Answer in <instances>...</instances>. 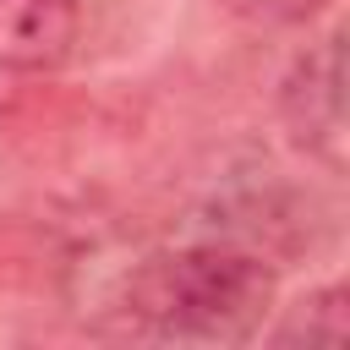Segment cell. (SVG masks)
Listing matches in <instances>:
<instances>
[{
	"instance_id": "cell-2",
	"label": "cell",
	"mask_w": 350,
	"mask_h": 350,
	"mask_svg": "<svg viewBox=\"0 0 350 350\" xmlns=\"http://www.w3.org/2000/svg\"><path fill=\"white\" fill-rule=\"evenodd\" d=\"M279 120L306 159H317L328 175H345V27H328L317 44L295 55V66L279 82Z\"/></svg>"
},
{
	"instance_id": "cell-1",
	"label": "cell",
	"mask_w": 350,
	"mask_h": 350,
	"mask_svg": "<svg viewBox=\"0 0 350 350\" xmlns=\"http://www.w3.org/2000/svg\"><path fill=\"white\" fill-rule=\"evenodd\" d=\"M279 295L273 257L230 241L202 235L164 252H148L120 279V317L131 334L148 339H186V345H246L262 334Z\"/></svg>"
},
{
	"instance_id": "cell-3",
	"label": "cell",
	"mask_w": 350,
	"mask_h": 350,
	"mask_svg": "<svg viewBox=\"0 0 350 350\" xmlns=\"http://www.w3.org/2000/svg\"><path fill=\"white\" fill-rule=\"evenodd\" d=\"M82 0H0V71L44 77L77 55Z\"/></svg>"
},
{
	"instance_id": "cell-4",
	"label": "cell",
	"mask_w": 350,
	"mask_h": 350,
	"mask_svg": "<svg viewBox=\"0 0 350 350\" xmlns=\"http://www.w3.org/2000/svg\"><path fill=\"white\" fill-rule=\"evenodd\" d=\"M279 345H323V350H339L350 339V290L334 279V284H317L306 290L273 328Z\"/></svg>"
},
{
	"instance_id": "cell-5",
	"label": "cell",
	"mask_w": 350,
	"mask_h": 350,
	"mask_svg": "<svg viewBox=\"0 0 350 350\" xmlns=\"http://www.w3.org/2000/svg\"><path fill=\"white\" fill-rule=\"evenodd\" d=\"M213 5L246 27H306L312 16L328 11V0H213Z\"/></svg>"
}]
</instances>
